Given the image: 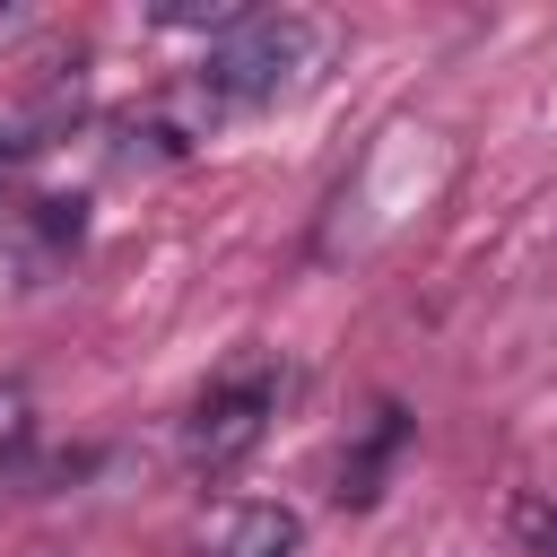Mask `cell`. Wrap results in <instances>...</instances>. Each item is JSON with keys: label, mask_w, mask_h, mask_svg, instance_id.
Wrapping results in <instances>:
<instances>
[{"label": "cell", "mask_w": 557, "mask_h": 557, "mask_svg": "<svg viewBox=\"0 0 557 557\" xmlns=\"http://www.w3.org/2000/svg\"><path fill=\"white\" fill-rule=\"evenodd\" d=\"M331 61V26L305 17V9H252L235 35L209 44V70H200V104L209 113H235V104H278L296 87H313Z\"/></svg>", "instance_id": "1"}, {"label": "cell", "mask_w": 557, "mask_h": 557, "mask_svg": "<svg viewBox=\"0 0 557 557\" xmlns=\"http://www.w3.org/2000/svg\"><path fill=\"white\" fill-rule=\"evenodd\" d=\"M270 418H278V366H235V374H218V383L200 392V409H191V461H200V470L244 461V453L270 435Z\"/></svg>", "instance_id": "2"}, {"label": "cell", "mask_w": 557, "mask_h": 557, "mask_svg": "<svg viewBox=\"0 0 557 557\" xmlns=\"http://www.w3.org/2000/svg\"><path fill=\"white\" fill-rule=\"evenodd\" d=\"M296 548H305V522L287 505H235L209 531V557H296Z\"/></svg>", "instance_id": "3"}, {"label": "cell", "mask_w": 557, "mask_h": 557, "mask_svg": "<svg viewBox=\"0 0 557 557\" xmlns=\"http://www.w3.org/2000/svg\"><path fill=\"white\" fill-rule=\"evenodd\" d=\"M400 453V409H374V426H366V444L348 453V470H339V496L348 505H366L374 487H383V461Z\"/></svg>", "instance_id": "4"}, {"label": "cell", "mask_w": 557, "mask_h": 557, "mask_svg": "<svg viewBox=\"0 0 557 557\" xmlns=\"http://www.w3.org/2000/svg\"><path fill=\"white\" fill-rule=\"evenodd\" d=\"M17 26H26V17H17V9H0V44H9V35H17Z\"/></svg>", "instance_id": "5"}]
</instances>
